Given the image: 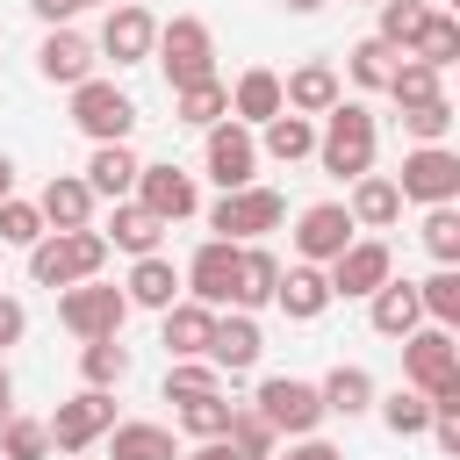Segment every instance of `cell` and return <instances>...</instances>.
I'll list each match as a JSON object with an SVG mask.
<instances>
[{"label":"cell","mask_w":460,"mask_h":460,"mask_svg":"<svg viewBox=\"0 0 460 460\" xmlns=\"http://www.w3.org/2000/svg\"><path fill=\"white\" fill-rule=\"evenodd\" d=\"M108 252H129V259H151L158 244H165V223L151 216V208H137V201H108Z\"/></svg>","instance_id":"484cf974"},{"label":"cell","mask_w":460,"mask_h":460,"mask_svg":"<svg viewBox=\"0 0 460 460\" xmlns=\"http://www.w3.org/2000/svg\"><path fill=\"white\" fill-rule=\"evenodd\" d=\"M58 323L86 345V338H122L129 323V295L108 288V280H79V288H58Z\"/></svg>","instance_id":"52a82bcc"},{"label":"cell","mask_w":460,"mask_h":460,"mask_svg":"<svg viewBox=\"0 0 460 460\" xmlns=\"http://www.w3.org/2000/svg\"><path fill=\"white\" fill-rule=\"evenodd\" d=\"M402 115V137L410 144H446L453 137V101L438 93V101H424V108H395Z\"/></svg>","instance_id":"ee69618b"},{"label":"cell","mask_w":460,"mask_h":460,"mask_svg":"<svg viewBox=\"0 0 460 460\" xmlns=\"http://www.w3.org/2000/svg\"><path fill=\"white\" fill-rule=\"evenodd\" d=\"M101 266H108V237L101 230H43L36 244H29V280L36 288H79V280H101Z\"/></svg>","instance_id":"7a4b0ae2"},{"label":"cell","mask_w":460,"mask_h":460,"mask_svg":"<svg viewBox=\"0 0 460 460\" xmlns=\"http://www.w3.org/2000/svg\"><path fill=\"white\" fill-rule=\"evenodd\" d=\"M122 295H129V309H151V316H165V309L187 295V280H180V266H172L165 252H151V259H129V280H122Z\"/></svg>","instance_id":"44dd1931"},{"label":"cell","mask_w":460,"mask_h":460,"mask_svg":"<svg viewBox=\"0 0 460 460\" xmlns=\"http://www.w3.org/2000/svg\"><path fill=\"white\" fill-rule=\"evenodd\" d=\"M352 237H359V230H352L345 201H309V208L295 216V259H302V266H331Z\"/></svg>","instance_id":"2e32d148"},{"label":"cell","mask_w":460,"mask_h":460,"mask_svg":"<svg viewBox=\"0 0 460 460\" xmlns=\"http://www.w3.org/2000/svg\"><path fill=\"white\" fill-rule=\"evenodd\" d=\"M431 446H438L446 460L460 453V417H453V410H431Z\"/></svg>","instance_id":"f907efd6"},{"label":"cell","mask_w":460,"mask_h":460,"mask_svg":"<svg viewBox=\"0 0 460 460\" xmlns=\"http://www.w3.org/2000/svg\"><path fill=\"white\" fill-rule=\"evenodd\" d=\"M259 352H266V331H259V316H244V309H216V331H208V367L230 381V374H252L259 367Z\"/></svg>","instance_id":"e0dca14e"},{"label":"cell","mask_w":460,"mask_h":460,"mask_svg":"<svg viewBox=\"0 0 460 460\" xmlns=\"http://www.w3.org/2000/svg\"><path fill=\"white\" fill-rule=\"evenodd\" d=\"M395 58H402V50H388L381 36H359V43L345 50V79H352V86H367V93H381V86H388V72H395Z\"/></svg>","instance_id":"74e56055"},{"label":"cell","mask_w":460,"mask_h":460,"mask_svg":"<svg viewBox=\"0 0 460 460\" xmlns=\"http://www.w3.org/2000/svg\"><path fill=\"white\" fill-rule=\"evenodd\" d=\"M273 288H280V259L266 252V244H237V302L230 309H266L273 302Z\"/></svg>","instance_id":"4dcf8cb0"},{"label":"cell","mask_w":460,"mask_h":460,"mask_svg":"<svg viewBox=\"0 0 460 460\" xmlns=\"http://www.w3.org/2000/svg\"><path fill=\"white\" fill-rule=\"evenodd\" d=\"M72 129L86 137V144H129V129H137V101L115 86V79H79L72 86Z\"/></svg>","instance_id":"5b68a950"},{"label":"cell","mask_w":460,"mask_h":460,"mask_svg":"<svg viewBox=\"0 0 460 460\" xmlns=\"http://www.w3.org/2000/svg\"><path fill=\"white\" fill-rule=\"evenodd\" d=\"M388 180H395L402 201H424V208L460 201V151L453 144H410L402 151V172H388Z\"/></svg>","instance_id":"30bf717a"},{"label":"cell","mask_w":460,"mask_h":460,"mask_svg":"<svg viewBox=\"0 0 460 460\" xmlns=\"http://www.w3.org/2000/svg\"><path fill=\"white\" fill-rule=\"evenodd\" d=\"M424 252L438 259V266H460V208L453 201H438V208H424Z\"/></svg>","instance_id":"b9f144b4"},{"label":"cell","mask_w":460,"mask_h":460,"mask_svg":"<svg viewBox=\"0 0 460 460\" xmlns=\"http://www.w3.org/2000/svg\"><path fill=\"white\" fill-rule=\"evenodd\" d=\"M208 331H216V309H201V302H187V295L158 316V345H165V359H201V352H208Z\"/></svg>","instance_id":"cb8c5ba5"},{"label":"cell","mask_w":460,"mask_h":460,"mask_svg":"<svg viewBox=\"0 0 460 460\" xmlns=\"http://www.w3.org/2000/svg\"><path fill=\"white\" fill-rule=\"evenodd\" d=\"M180 460H237V453H230V446H223V438H201V446H187V453H180Z\"/></svg>","instance_id":"f5cc1de1"},{"label":"cell","mask_w":460,"mask_h":460,"mask_svg":"<svg viewBox=\"0 0 460 460\" xmlns=\"http://www.w3.org/2000/svg\"><path fill=\"white\" fill-rule=\"evenodd\" d=\"M7 194H14V158L0 151V201H7Z\"/></svg>","instance_id":"11a10c76"},{"label":"cell","mask_w":460,"mask_h":460,"mask_svg":"<svg viewBox=\"0 0 460 460\" xmlns=\"http://www.w3.org/2000/svg\"><path fill=\"white\" fill-rule=\"evenodd\" d=\"M338 101H345V79H338V65H323V58H309V65H295V72L280 79V108H288V115H309V122H316V115H331Z\"/></svg>","instance_id":"d6986e66"},{"label":"cell","mask_w":460,"mask_h":460,"mask_svg":"<svg viewBox=\"0 0 460 460\" xmlns=\"http://www.w3.org/2000/svg\"><path fill=\"white\" fill-rule=\"evenodd\" d=\"M402 388H417V395H446V388H460V345H453V331L417 323V331L402 338Z\"/></svg>","instance_id":"8fae6325"},{"label":"cell","mask_w":460,"mask_h":460,"mask_svg":"<svg viewBox=\"0 0 460 460\" xmlns=\"http://www.w3.org/2000/svg\"><path fill=\"white\" fill-rule=\"evenodd\" d=\"M0 460H50V431H43V417H7L0 424Z\"/></svg>","instance_id":"7bdbcfd3"},{"label":"cell","mask_w":460,"mask_h":460,"mask_svg":"<svg viewBox=\"0 0 460 460\" xmlns=\"http://www.w3.org/2000/svg\"><path fill=\"white\" fill-rule=\"evenodd\" d=\"M280 7H288V14H316L323 0H280Z\"/></svg>","instance_id":"9f6ffc18"},{"label":"cell","mask_w":460,"mask_h":460,"mask_svg":"<svg viewBox=\"0 0 460 460\" xmlns=\"http://www.w3.org/2000/svg\"><path fill=\"white\" fill-rule=\"evenodd\" d=\"M86 7H93V0H29V14H36L43 29H72Z\"/></svg>","instance_id":"c3c4849f"},{"label":"cell","mask_w":460,"mask_h":460,"mask_svg":"<svg viewBox=\"0 0 460 460\" xmlns=\"http://www.w3.org/2000/svg\"><path fill=\"white\" fill-rule=\"evenodd\" d=\"M36 216H43V230H93V187L79 172H50L36 194Z\"/></svg>","instance_id":"ffe728a7"},{"label":"cell","mask_w":460,"mask_h":460,"mask_svg":"<svg viewBox=\"0 0 460 460\" xmlns=\"http://www.w3.org/2000/svg\"><path fill=\"white\" fill-rule=\"evenodd\" d=\"M93 65L101 58H93V43L79 29H43V43H36V79L43 86H65L72 93L79 79H93Z\"/></svg>","instance_id":"ac0fdd59"},{"label":"cell","mask_w":460,"mask_h":460,"mask_svg":"<svg viewBox=\"0 0 460 460\" xmlns=\"http://www.w3.org/2000/svg\"><path fill=\"white\" fill-rule=\"evenodd\" d=\"M316 395H323V417H367L381 388H374L367 367H331V374L316 381Z\"/></svg>","instance_id":"1f68e13d"},{"label":"cell","mask_w":460,"mask_h":460,"mask_svg":"<svg viewBox=\"0 0 460 460\" xmlns=\"http://www.w3.org/2000/svg\"><path fill=\"white\" fill-rule=\"evenodd\" d=\"M273 309L288 316V323H316L323 309H331V280H323V266H280V288H273Z\"/></svg>","instance_id":"7402d4cb"},{"label":"cell","mask_w":460,"mask_h":460,"mask_svg":"<svg viewBox=\"0 0 460 460\" xmlns=\"http://www.w3.org/2000/svg\"><path fill=\"white\" fill-rule=\"evenodd\" d=\"M43 237V216H36V201H22V194H7L0 201V244H14V252H29Z\"/></svg>","instance_id":"7dc6e473"},{"label":"cell","mask_w":460,"mask_h":460,"mask_svg":"<svg viewBox=\"0 0 460 460\" xmlns=\"http://www.w3.org/2000/svg\"><path fill=\"white\" fill-rule=\"evenodd\" d=\"M288 223V201L273 194V187H237V194H216L208 201V230L223 237V244H259L266 230H280Z\"/></svg>","instance_id":"8992f818"},{"label":"cell","mask_w":460,"mask_h":460,"mask_svg":"<svg viewBox=\"0 0 460 460\" xmlns=\"http://www.w3.org/2000/svg\"><path fill=\"white\" fill-rule=\"evenodd\" d=\"M424 14H431V0H381V29H374V36H381L388 50H410V36H417Z\"/></svg>","instance_id":"bcb514c9"},{"label":"cell","mask_w":460,"mask_h":460,"mask_svg":"<svg viewBox=\"0 0 460 460\" xmlns=\"http://www.w3.org/2000/svg\"><path fill=\"white\" fill-rule=\"evenodd\" d=\"M374 144H381V122L367 101H338L331 115H316V165L331 180H359L374 172Z\"/></svg>","instance_id":"6da1fadb"},{"label":"cell","mask_w":460,"mask_h":460,"mask_svg":"<svg viewBox=\"0 0 460 460\" xmlns=\"http://www.w3.org/2000/svg\"><path fill=\"white\" fill-rule=\"evenodd\" d=\"M381 93H388L395 108H424V101L446 93V72H431V65H417V58H395V72H388Z\"/></svg>","instance_id":"d590c367"},{"label":"cell","mask_w":460,"mask_h":460,"mask_svg":"<svg viewBox=\"0 0 460 460\" xmlns=\"http://www.w3.org/2000/svg\"><path fill=\"white\" fill-rule=\"evenodd\" d=\"M43 431H50V453L86 460V453L115 431V388H79V395H65V402L43 417Z\"/></svg>","instance_id":"277c9868"},{"label":"cell","mask_w":460,"mask_h":460,"mask_svg":"<svg viewBox=\"0 0 460 460\" xmlns=\"http://www.w3.org/2000/svg\"><path fill=\"white\" fill-rule=\"evenodd\" d=\"M22 338H29V309H22L14 295H0V352H7V345H22Z\"/></svg>","instance_id":"681fc988"},{"label":"cell","mask_w":460,"mask_h":460,"mask_svg":"<svg viewBox=\"0 0 460 460\" xmlns=\"http://www.w3.org/2000/svg\"><path fill=\"white\" fill-rule=\"evenodd\" d=\"M374 410H381V424H388L395 438H424V431H431V402H424L417 388H388V395H374Z\"/></svg>","instance_id":"60d3db41"},{"label":"cell","mask_w":460,"mask_h":460,"mask_svg":"<svg viewBox=\"0 0 460 460\" xmlns=\"http://www.w3.org/2000/svg\"><path fill=\"white\" fill-rule=\"evenodd\" d=\"M108 460H180V446H172V431H165V424L129 417V424H115V431H108Z\"/></svg>","instance_id":"d6a6232c"},{"label":"cell","mask_w":460,"mask_h":460,"mask_svg":"<svg viewBox=\"0 0 460 460\" xmlns=\"http://www.w3.org/2000/svg\"><path fill=\"white\" fill-rule=\"evenodd\" d=\"M201 172L216 180V194H237V187H259V137L244 122H216L201 129Z\"/></svg>","instance_id":"9c48e42d"},{"label":"cell","mask_w":460,"mask_h":460,"mask_svg":"<svg viewBox=\"0 0 460 460\" xmlns=\"http://www.w3.org/2000/svg\"><path fill=\"white\" fill-rule=\"evenodd\" d=\"M252 410L273 424V438H316V424H323L316 381H295V374H266L259 395H252Z\"/></svg>","instance_id":"ba28073f"},{"label":"cell","mask_w":460,"mask_h":460,"mask_svg":"<svg viewBox=\"0 0 460 460\" xmlns=\"http://www.w3.org/2000/svg\"><path fill=\"white\" fill-rule=\"evenodd\" d=\"M402 58H417V65H431V72H453V65H460V22H453L446 7H431V14L417 22V36H410Z\"/></svg>","instance_id":"f1b7e54d"},{"label":"cell","mask_w":460,"mask_h":460,"mask_svg":"<svg viewBox=\"0 0 460 460\" xmlns=\"http://www.w3.org/2000/svg\"><path fill=\"white\" fill-rule=\"evenodd\" d=\"M223 446H230L237 460H273V453H280L273 424H266V417H259L252 402H237V410H230V431H223Z\"/></svg>","instance_id":"8d00e7d4"},{"label":"cell","mask_w":460,"mask_h":460,"mask_svg":"<svg viewBox=\"0 0 460 460\" xmlns=\"http://www.w3.org/2000/svg\"><path fill=\"white\" fill-rule=\"evenodd\" d=\"M273 460H345L331 438H288V453H273Z\"/></svg>","instance_id":"816d5d0a"},{"label":"cell","mask_w":460,"mask_h":460,"mask_svg":"<svg viewBox=\"0 0 460 460\" xmlns=\"http://www.w3.org/2000/svg\"><path fill=\"white\" fill-rule=\"evenodd\" d=\"M180 280H187V302H201V309H230V302H237V244L201 237L194 259L180 266Z\"/></svg>","instance_id":"4fadbf2b"},{"label":"cell","mask_w":460,"mask_h":460,"mask_svg":"<svg viewBox=\"0 0 460 460\" xmlns=\"http://www.w3.org/2000/svg\"><path fill=\"white\" fill-rule=\"evenodd\" d=\"M223 388V374L208 367V359H165V402H180V395H216Z\"/></svg>","instance_id":"f6af8a7d"},{"label":"cell","mask_w":460,"mask_h":460,"mask_svg":"<svg viewBox=\"0 0 460 460\" xmlns=\"http://www.w3.org/2000/svg\"><path fill=\"white\" fill-rule=\"evenodd\" d=\"M137 172H144V158L129 151V144H93V158H86V187H93V201H129L137 194Z\"/></svg>","instance_id":"603a6c76"},{"label":"cell","mask_w":460,"mask_h":460,"mask_svg":"<svg viewBox=\"0 0 460 460\" xmlns=\"http://www.w3.org/2000/svg\"><path fill=\"white\" fill-rule=\"evenodd\" d=\"M79 381L86 388H122L129 381V345L122 338H86L79 345Z\"/></svg>","instance_id":"e575fe53"},{"label":"cell","mask_w":460,"mask_h":460,"mask_svg":"<svg viewBox=\"0 0 460 460\" xmlns=\"http://www.w3.org/2000/svg\"><path fill=\"white\" fill-rule=\"evenodd\" d=\"M223 115H230V86L223 79H201V86L172 93V122H187V129H216Z\"/></svg>","instance_id":"836d02e7"},{"label":"cell","mask_w":460,"mask_h":460,"mask_svg":"<svg viewBox=\"0 0 460 460\" xmlns=\"http://www.w3.org/2000/svg\"><path fill=\"white\" fill-rule=\"evenodd\" d=\"M280 115V72L273 65H252V72H237V86H230V122H244V129H266Z\"/></svg>","instance_id":"d4e9b609"},{"label":"cell","mask_w":460,"mask_h":460,"mask_svg":"<svg viewBox=\"0 0 460 460\" xmlns=\"http://www.w3.org/2000/svg\"><path fill=\"white\" fill-rule=\"evenodd\" d=\"M151 43H158V14L137 7V0H122V7H108L101 36H93V58H115V72H122V65H144Z\"/></svg>","instance_id":"9a60e30c"},{"label":"cell","mask_w":460,"mask_h":460,"mask_svg":"<svg viewBox=\"0 0 460 460\" xmlns=\"http://www.w3.org/2000/svg\"><path fill=\"white\" fill-rule=\"evenodd\" d=\"M14 417V374H7V359H0V424Z\"/></svg>","instance_id":"db71d44e"},{"label":"cell","mask_w":460,"mask_h":460,"mask_svg":"<svg viewBox=\"0 0 460 460\" xmlns=\"http://www.w3.org/2000/svg\"><path fill=\"white\" fill-rule=\"evenodd\" d=\"M323 280H331V302H367L381 280H395V252H388L381 237H352V244L323 266Z\"/></svg>","instance_id":"7c38bea8"},{"label":"cell","mask_w":460,"mask_h":460,"mask_svg":"<svg viewBox=\"0 0 460 460\" xmlns=\"http://www.w3.org/2000/svg\"><path fill=\"white\" fill-rule=\"evenodd\" d=\"M417 309H424V323L453 331L460 323V266H438L431 280H417Z\"/></svg>","instance_id":"f35d334b"},{"label":"cell","mask_w":460,"mask_h":460,"mask_svg":"<svg viewBox=\"0 0 460 460\" xmlns=\"http://www.w3.org/2000/svg\"><path fill=\"white\" fill-rule=\"evenodd\" d=\"M367 7H381V0H367Z\"/></svg>","instance_id":"6f0895ef"},{"label":"cell","mask_w":460,"mask_h":460,"mask_svg":"<svg viewBox=\"0 0 460 460\" xmlns=\"http://www.w3.org/2000/svg\"><path fill=\"white\" fill-rule=\"evenodd\" d=\"M367 323H374L381 338H410V331L424 323V309H417V280H381V288L367 295Z\"/></svg>","instance_id":"83f0119b"},{"label":"cell","mask_w":460,"mask_h":460,"mask_svg":"<svg viewBox=\"0 0 460 460\" xmlns=\"http://www.w3.org/2000/svg\"><path fill=\"white\" fill-rule=\"evenodd\" d=\"M230 410H237V402H230L223 388H216V395H180V431H187L194 446H201V438H223V431H230Z\"/></svg>","instance_id":"ab89813d"},{"label":"cell","mask_w":460,"mask_h":460,"mask_svg":"<svg viewBox=\"0 0 460 460\" xmlns=\"http://www.w3.org/2000/svg\"><path fill=\"white\" fill-rule=\"evenodd\" d=\"M151 58H158V72H165V86H172V93H180V86L216 79V36H208V22H201V14H172V22H158Z\"/></svg>","instance_id":"3957f363"},{"label":"cell","mask_w":460,"mask_h":460,"mask_svg":"<svg viewBox=\"0 0 460 460\" xmlns=\"http://www.w3.org/2000/svg\"><path fill=\"white\" fill-rule=\"evenodd\" d=\"M345 216H352V230H388V223L402 216L395 180H388V172H359V180H352V194H345Z\"/></svg>","instance_id":"4316f807"},{"label":"cell","mask_w":460,"mask_h":460,"mask_svg":"<svg viewBox=\"0 0 460 460\" xmlns=\"http://www.w3.org/2000/svg\"><path fill=\"white\" fill-rule=\"evenodd\" d=\"M259 158H273V165H302V158H316V122L280 108V115L259 129Z\"/></svg>","instance_id":"f546056e"},{"label":"cell","mask_w":460,"mask_h":460,"mask_svg":"<svg viewBox=\"0 0 460 460\" xmlns=\"http://www.w3.org/2000/svg\"><path fill=\"white\" fill-rule=\"evenodd\" d=\"M129 201H137V208H151V216L172 230V223H187V216L201 208V187H194V172H187V165H172V158H165V165H144V172H137V194H129Z\"/></svg>","instance_id":"5bb4252c"}]
</instances>
